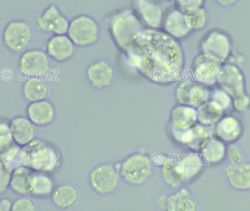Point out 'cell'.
I'll return each instance as SVG.
<instances>
[{
	"label": "cell",
	"mask_w": 250,
	"mask_h": 211,
	"mask_svg": "<svg viewBox=\"0 0 250 211\" xmlns=\"http://www.w3.org/2000/svg\"><path fill=\"white\" fill-rule=\"evenodd\" d=\"M111 29L118 45L146 77L159 84L172 83L179 78L184 54L169 34L146 28L131 11L117 14Z\"/></svg>",
	"instance_id": "cell-1"
},
{
	"label": "cell",
	"mask_w": 250,
	"mask_h": 211,
	"mask_svg": "<svg viewBox=\"0 0 250 211\" xmlns=\"http://www.w3.org/2000/svg\"><path fill=\"white\" fill-rule=\"evenodd\" d=\"M203 167V159L199 154L185 152L165 158L162 164V175L172 189L188 183L198 174Z\"/></svg>",
	"instance_id": "cell-2"
},
{
	"label": "cell",
	"mask_w": 250,
	"mask_h": 211,
	"mask_svg": "<svg viewBox=\"0 0 250 211\" xmlns=\"http://www.w3.org/2000/svg\"><path fill=\"white\" fill-rule=\"evenodd\" d=\"M60 155L47 143L34 139L20 151V165L39 171H52L59 165Z\"/></svg>",
	"instance_id": "cell-3"
},
{
	"label": "cell",
	"mask_w": 250,
	"mask_h": 211,
	"mask_svg": "<svg viewBox=\"0 0 250 211\" xmlns=\"http://www.w3.org/2000/svg\"><path fill=\"white\" fill-rule=\"evenodd\" d=\"M151 162L148 157L140 153H134L127 157L121 164L123 179L132 185H141L151 174Z\"/></svg>",
	"instance_id": "cell-4"
},
{
	"label": "cell",
	"mask_w": 250,
	"mask_h": 211,
	"mask_svg": "<svg viewBox=\"0 0 250 211\" xmlns=\"http://www.w3.org/2000/svg\"><path fill=\"white\" fill-rule=\"evenodd\" d=\"M68 34L74 44L77 46L85 47L97 41L99 26L89 16H77L70 23Z\"/></svg>",
	"instance_id": "cell-5"
},
{
	"label": "cell",
	"mask_w": 250,
	"mask_h": 211,
	"mask_svg": "<svg viewBox=\"0 0 250 211\" xmlns=\"http://www.w3.org/2000/svg\"><path fill=\"white\" fill-rule=\"evenodd\" d=\"M33 37L31 26L23 21L10 22L4 29V43L7 48L14 52L25 49Z\"/></svg>",
	"instance_id": "cell-6"
},
{
	"label": "cell",
	"mask_w": 250,
	"mask_h": 211,
	"mask_svg": "<svg viewBox=\"0 0 250 211\" xmlns=\"http://www.w3.org/2000/svg\"><path fill=\"white\" fill-rule=\"evenodd\" d=\"M90 185L95 191L101 194L111 193L116 189L119 180L118 171L111 164L98 166L89 175Z\"/></svg>",
	"instance_id": "cell-7"
},
{
	"label": "cell",
	"mask_w": 250,
	"mask_h": 211,
	"mask_svg": "<svg viewBox=\"0 0 250 211\" xmlns=\"http://www.w3.org/2000/svg\"><path fill=\"white\" fill-rule=\"evenodd\" d=\"M222 63L213 56L203 53L200 54L194 62V76L196 80L204 84L216 83L222 70Z\"/></svg>",
	"instance_id": "cell-8"
},
{
	"label": "cell",
	"mask_w": 250,
	"mask_h": 211,
	"mask_svg": "<svg viewBox=\"0 0 250 211\" xmlns=\"http://www.w3.org/2000/svg\"><path fill=\"white\" fill-rule=\"evenodd\" d=\"M50 63L47 54L41 50H30L20 59V69L23 74L32 78L45 76L49 71Z\"/></svg>",
	"instance_id": "cell-9"
},
{
	"label": "cell",
	"mask_w": 250,
	"mask_h": 211,
	"mask_svg": "<svg viewBox=\"0 0 250 211\" xmlns=\"http://www.w3.org/2000/svg\"><path fill=\"white\" fill-rule=\"evenodd\" d=\"M176 98L181 105L188 106H200L208 101L209 95L208 91L197 82L184 80L177 86Z\"/></svg>",
	"instance_id": "cell-10"
},
{
	"label": "cell",
	"mask_w": 250,
	"mask_h": 211,
	"mask_svg": "<svg viewBox=\"0 0 250 211\" xmlns=\"http://www.w3.org/2000/svg\"><path fill=\"white\" fill-rule=\"evenodd\" d=\"M218 82L222 89L233 99L245 95L244 76L239 68L234 64L222 66Z\"/></svg>",
	"instance_id": "cell-11"
},
{
	"label": "cell",
	"mask_w": 250,
	"mask_h": 211,
	"mask_svg": "<svg viewBox=\"0 0 250 211\" xmlns=\"http://www.w3.org/2000/svg\"><path fill=\"white\" fill-rule=\"evenodd\" d=\"M36 24L42 30L52 32L57 35H65L68 32L70 26L68 20L61 14L55 5H51L42 15L38 16Z\"/></svg>",
	"instance_id": "cell-12"
},
{
	"label": "cell",
	"mask_w": 250,
	"mask_h": 211,
	"mask_svg": "<svg viewBox=\"0 0 250 211\" xmlns=\"http://www.w3.org/2000/svg\"><path fill=\"white\" fill-rule=\"evenodd\" d=\"M172 135L178 142L186 144L194 150H200L205 142L213 137V131L209 126L195 125L187 130H176L171 128Z\"/></svg>",
	"instance_id": "cell-13"
},
{
	"label": "cell",
	"mask_w": 250,
	"mask_h": 211,
	"mask_svg": "<svg viewBox=\"0 0 250 211\" xmlns=\"http://www.w3.org/2000/svg\"><path fill=\"white\" fill-rule=\"evenodd\" d=\"M201 48L203 54L213 56L223 62L230 52V42L225 34L214 31L203 40Z\"/></svg>",
	"instance_id": "cell-14"
},
{
	"label": "cell",
	"mask_w": 250,
	"mask_h": 211,
	"mask_svg": "<svg viewBox=\"0 0 250 211\" xmlns=\"http://www.w3.org/2000/svg\"><path fill=\"white\" fill-rule=\"evenodd\" d=\"M225 174L229 184L238 190L250 189V163H229L225 168Z\"/></svg>",
	"instance_id": "cell-15"
},
{
	"label": "cell",
	"mask_w": 250,
	"mask_h": 211,
	"mask_svg": "<svg viewBox=\"0 0 250 211\" xmlns=\"http://www.w3.org/2000/svg\"><path fill=\"white\" fill-rule=\"evenodd\" d=\"M38 174L27 167H20L14 170L11 177V189L20 194L33 193L36 186Z\"/></svg>",
	"instance_id": "cell-16"
},
{
	"label": "cell",
	"mask_w": 250,
	"mask_h": 211,
	"mask_svg": "<svg viewBox=\"0 0 250 211\" xmlns=\"http://www.w3.org/2000/svg\"><path fill=\"white\" fill-rule=\"evenodd\" d=\"M197 120V110L194 107L178 106L171 113V128L180 131L188 130L195 126Z\"/></svg>",
	"instance_id": "cell-17"
},
{
	"label": "cell",
	"mask_w": 250,
	"mask_h": 211,
	"mask_svg": "<svg viewBox=\"0 0 250 211\" xmlns=\"http://www.w3.org/2000/svg\"><path fill=\"white\" fill-rule=\"evenodd\" d=\"M46 51L54 60L63 62L72 57L74 53V44L65 35H56L48 41Z\"/></svg>",
	"instance_id": "cell-18"
},
{
	"label": "cell",
	"mask_w": 250,
	"mask_h": 211,
	"mask_svg": "<svg viewBox=\"0 0 250 211\" xmlns=\"http://www.w3.org/2000/svg\"><path fill=\"white\" fill-rule=\"evenodd\" d=\"M90 83L98 88L109 86L114 76L113 68L105 61H99L90 64L87 70Z\"/></svg>",
	"instance_id": "cell-19"
},
{
	"label": "cell",
	"mask_w": 250,
	"mask_h": 211,
	"mask_svg": "<svg viewBox=\"0 0 250 211\" xmlns=\"http://www.w3.org/2000/svg\"><path fill=\"white\" fill-rule=\"evenodd\" d=\"M27 113L29 120L37 126L50 124L55 115L53 106L47 101L33 103L27 107Z\"/></svg>",
	"instance_id": "cell-20"
},
{
	"label": "cell",
	"mask_w": 250,
	"mask_h": 211,
	"mask_svg": "<svg viewBox=\"0 0 250 211\" xmlns=\"http://www.w3.org/2000/svg\"><path fill=\"white\" fill-rule=\"evenodd\" d=\"M11 133L14 142L21 146H26L34 139L36 127L33 123L25 117H17L11 121Z\"/></svg>",
	"instance_id": "cell-21"
},
{
	"label": "cell",
	"mask_w": 250,
	"mask_h": 211,
	"mask_svg": "<svg viewBox=\"0 0 250 211\" xmlns=\"http://www.w3.org/2000/svg\"><path fill=\"white\" fill-rule=\"evenodd\" d=\"M214 132L222 140L232 142L241 136L242 126L236 118L228 116L221 119L215 125Z\"/></svg>",
	"instance_id": "cell-22"
},
{
	"label": "cell",
	"mask_w": 250,
	"mask_h": 211,
	"mask_svg": "<svg viewBox=\"0 0 250 211\" xmlns=\"http://www.w3.org/2000/svg\"><path fill=\"white\" fill-rule=\"evenodd\" d=\"M167 211H197V202L187 189H181L167 199Z\"/></svg>",
	"instance_id": "cell-23"
},
{
	"label": "cell",
	"mask_w": 250,
	"mask_h": 211,
	"mask_svg": "<svg viewBox=\"0 0 250 211\" xmlns=\"http://www.w3.org/2000/svg\"><path fill=\"white\" fill-rule=\"evenodd\" d=\"M165 28L172 38H181L190 32L185 21V14L181 10H172L165 18Z\"/></svg>",
	"instance_id": "cell-24"
},
{
	"label": "cell",
	"mask_w": 250,
	"mask_h": 211,
	"mask_svg": "<svg viewBox=\"0 0 250 211\" xmlns=\"http://www.w3.org/2000/svg\"><path fill=\"white\" fill-rule=\"evenodd\" d=\"M136 7L145 23L150 29H156L162 23V10L159 6L148 1H137Z\"/></svg>",
	"instance_id": "cell-25"
},
{
	"label": "cell",
	"mask_w": 250,
	"mask_h": 211,
	"mask_svg": "<svg viewBox=\"0 0 250 211\" xmlns=\"http://www.w3.org/2000/svg\"><path fill=\"white\" fill-rule=\"evenodd\" d=\"M200 152V156L205 162L210 164H216L225 156L226 148L220 140L212 137L205 142Z\"/></svg>",
	"instance_id": "cell-26"
},
{
	"label": "cell",
	"mask_w": 250,
	"mask_h": 211,
	"mask_svg": "<svg viewBox=\"0 0 250 211\" xmlns=\"http://www.w3.org/2000/svg\"><path fill=\"white\" fill-rule=\"evenodd\" d=\"M49 87L40 78H30L23 85V95L30 102L43 101L47 96Z\"/></svg>",
	"instance_id": "cell-27"
},
{
	"label": "cell",
	"mask_w": 250,
	"mask_h": 211,
	"mask_svg": "<svg viewBox=\"0 0 250 211\" xmlns=\"http://www.w3.org/2000/svg\"><path fill=\"white\" fill-rule=\"evenodd\" d=\"M223 110L212 101H207L197 108L198 120L200 124L206 126L216 125L222 116Z\"/></svg>",
	"instance_id": "cell-28"
},
{
	"label": "cell",
	"mask_w": 250,
	"mask_h": 211,
	"mask_svg": "<svg viewBox=\"0 0 250 211\" xmlns=\"http://www.w3.org/2000/svg\"><path fill=\"white\" fill-rule=\"evenodd\" d=\"M78 199V191L71 185L65 184L58 186L52 192V199L55 205L65 209L72 206Z\"/></svg>",
	"instance_id": "cell-29"
},
{
	"label": "cell",
	"mask_w": 250,
	"mask_h": 211,
	"mask_svg": "<svg viewBox=\"0 0 250 211\" xmlns=\"http://www.w3.org/2000/svg\"><path fill=\"white\" fill-rule=\"evenodd\" d=\"M185 21L190 30L203 29L206 26L208 21L207 13L203 7L195 9L184 13Z\"/></svg>",
	"instance_id": "cell-30"
},
{
	"label": "cell",
	"mask_w": 250,
	"mask_h": 211,
	"mask_svg": "<svg viewBox=\"0 0 250 211\" xmlns=\"http://www.w3.org/2000/svg\"><path fill=\"white\" fill-rule=\"evenodd\" d=\"M210 101L217 104L223 111L232 105V97L222 89H216L211 93Z\"/></svg>",
	"instance_id": "cell-31"
},
{
	"label": "cell",
	"mask_w": 250,
	"mask_h": 211,
	"mask_svg": "<svg viewBox=\"0 0 250 211\" xmlns=\"http://www.w3.org/2000/svg\"><path fill=\"white\" fill-rule=\"evenodd\" d=\"M52 189V180L44 174H38V180L32 194L43 196L50 193Z\"/></svg>",
	"instance_id": "cell-32"
},
{
	"label": "cell",
	"mask_w": 250,
	"mask_h": 211,
	"mask_svg": "<svg viewBox=\"0 0 250 211\" xmlns=\"http://www.w3.org/2000/svg\"><path fill=\"white\" fill-rule=\"evenodd\" d=\"M14 137L11 133V127L2 123L0 126V149L3 152L14 145Z\"/></svg>",
	"instance_id": "cell-33"
},
{
	"label": "cell",
	"mask_w": 250,
	"mask_h": 211,
	"mask_svg": "<svg viewBox=\"0 0 250 211\" xmlns=\"http://www.w3.org/2000/svg\"><path fill=\"white\" fill-rule=\"evenodd\" d=\"M36 205L27 198L17 199L13 204L11 211H36Z\"/></svg>",
	"instance_id": "cell-34"
},
{
	"label": "cell",
	"mask_w": 250,
	"mask_h": 211,
	"mask_svg": "<svg viewBox=\"0 0 250 211\" xmlns=\"http://www.w3.org/2000/svg\"><path fill=\"white\" fill-rule=\"evenodd\" d=\"M12 168L11 166L5 165L1 163V174H0V190L3 192L11 183L12 177Z\"/></svg>",
	"instance_id": "cell-35"
},
{
	"label": "cell",
	"mask_w": 250,
	"mask_h": 211,
	"mask_svg": "<svg viewBox=\"0 0 250 211\" xmlns=\"http://www.w3.org/2000/svg\"><path fill=\"white\" fill-rule=\"evenodd\" d=\"M20 151L21 150H20L18 146L16 145H13L11 148H8L2 152L1 163H3L5 165L11 166L15 158H19Z\"/></svg>",
	"instance_id": "cell-36"
},
{
	"label": "cell",
	"mask_w": 250,
	"mask_h": 211,
	"mask_svg": "<svg viewBox=\"0 0 250 211\" xmlns=\"http://www.w3.org/2000/svg\"><path fill=\"white\" fill-rule=\"evenodd\" d=\"M227 156L230 163H238L244 161L242 154L235 145H230L227 149Z\"/></svg>",
	"instance_id": "cell-37"
},
{
	"label": "cell",
	"mask_w": 250,
	"mask_h": 211,
	"mask_svg": "<svg viewBox=\"0 0 250 211\" xmlns=\"http://www.w3.org/2000/svg\"><path fill=\"white\" fill-rule=\"evenodd\" d=\"M203 1L200 0H188V1H178L181 11L184 13L195 9L200 8L203 4Z\"/></svg>",
	"instance_id": "cell-38"
},
{
	"label": "cell",
	"mask_w": 250,
	"mask_h": 211,
	"mask_svg": "<svg viewBox=\"0 0 250 211\" xmlns=\"http://www.w3.org/2000/svg\"><path fill=\"white\" fill-rule=\"evenodd\" d=\"M232 104L235 109L239 112L244 113L247 111L250 104V99L248 96L244 95L239 98H234Z\"/></svg>",
	"instance_id": "cell-39"
},
{
	"label": "cell",
	"mask_w": 250,
	"mask_h": 211,
	"mask_svg": "<svg viewBox=\"0 0 250 211\" xmlns=\"http://www.w3.org/2000/svg\"><path fill=\"white\" fill-rule=\"evenodd\" d=\"M11 202L9 200L6 199H3L1 202H0V211H9L11 210Z\"/></svg>",
	"instance_id": "cell-40"
},
{
	"label": "cell",
	"mask_w": 250,
	"mask_h": 211,
	"mask_svg": "<svg viewBox=\"0 0 250 211\" xmlns=\"http://www.w3.org/2000/svg\"><path fill=\"white\" fill-rule=\"evenodd\" d=\"M167 203V199L166 196H161L159 198L158 200V204H159V207L161 208H165L166 209Z\"/></svg>",
	"instance_id": "cell-41"
},
{
	"label": "cell",
	"mask_w": 250,
	"mask_h": 211,
	"mask_svg": "<svg viewBox=\"0 0 250 211\" xmlns=\"http://www.w3.org/2000/svg\"><path fill=\"white\" fill-rule=\"evenodd\" d=\"M217 2L222 4V5L229 6L235 3V1H234V0H220V1H218Z\"/></svg>",
	"instance_id": "cell-42"
}]
</instances>
